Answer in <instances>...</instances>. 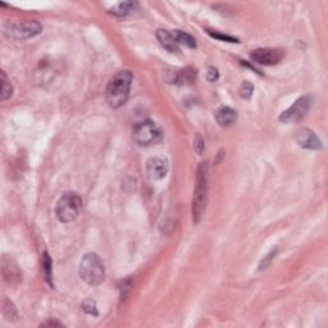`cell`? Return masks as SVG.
Wrapping results in <instances>:
<instances>
[{"instance_id":"6da1fadb","label":"cell","mask_w":328,"mask_h":328,"mask_svg":"<svg viewBox=\"0 0 328 328\" xmlns=\"http://www.w3.org/2000/svg\"><path fill=\"white\" fill-rule=\"evenodd\" d=\"M132 80L133 76L130 71H119L111 78L105 90V98L109 107L118 109L126 104L130 95Z\"/></svg>"},{"instance_id":"7a4b0ae2","label":"cell","mask_w":328,"mask_h":328,"mask_svg":"<svg viewBox=\"0 0 328 328\" xmlns=\"http://www.w3.org/2000/svg\"><path fill=\"white\" fill-rule=\"evenodd\" d=\"M208 203V164L200 163L196 171V185L193 199V219L194 223L202 221L207 209Z\"/></svg>"},{"instance_id":"3957f363","label":"cell","mask_w":328,"mask_h":328,"mask_svg":"<svg viewBox=\"0 0 328 328\" xmlns=\"http://www.w3.org/2000/svg\"><path fill=\"white\" fill-rule=\"evenodd\" d=\"M81 278L90 286H98L104 281L105 267L104 262L97 253H88L82 258L78 268Z\"/></svg>"},{"instance_id":"277c9868","label":"cell","mask_w":328,"mask_h":328,"mask_svg":"<svg viewBox=\"0 0 328 328\" xmlns=\"http://www.w3.org/2000/svg\"><path fill=\"white\" fill-rule=\"evenodd\" d=\"M82 210V199L76 193H64L56 205V215L62 223H71Z\"/></svg>"},{"instance_id":"5b68a950","label":"cell","mask_w":328,"mask_h":328,"mask_svg":"<svg viewBox=\"0 0 328 328\" xmlns=\"http://www.w3.org/2000/svg\"><path fill=\"white\" fill-rule=\"evenodd\" d=\"M163 138V132L155 122L145 121L136 126L133 131V141L140 147H149L160 143Z\"/></svg>"},{"instance_id":"8992f818","label":"cell","mask_w":328,"mask_h":328,"mask_svg":"<svg viewBox=\"0 0 328 328\" xmlns=\"http://www.w3.org/2000/svg\"><path fill=\"white\" fill-rule=\"evenodd\" d=\"M41 31L42 26L37 21H23L8 23L6 27V35L14 40H27L41 33Z\"/></svg>"},{"instance_id":"52a82bcc","label":"cell","mask_w":328,"mask_h":328,"mask_svg":"<svg viewBox=\"0 0 328 328\" xmlns=\"http://www.w3.org/2000/svg\"><path fill=\"white\" fill-rule=\"evenodd\" d=\"M310 107H312V98L301 97L281 114L279 121L284 123H295V122L301 121L306 116Z\"/></svg>"},{"instance_id":"ba28073f","label":"cell","mask_w":328,"mask_h":328,"mask_svg":"<svg viewBox=\"0 0 328 328\" xmlns=\"http://www.w3.org/2000/svg\"><path fill=\"white\" fill-rule=\"evenodd\" d=\"M284 56L285 54L281 49H273V48H260L250 53L251 61L262 66L278 64L284 59Z\"/></svg>"},{"instance_id":"9c48e42d","label":"cell","mask_w":328,"mask_h":328,"mask_svg":"<svg viewBox=\"0 0 328 328\" xmlns=\"http://www.w3.org/2000/svg\"><path fill=\"white\" fill-rule=\"evenodd\" d=\"M168 173V162L159 157L150 158L147 163V174L152 181H158Z\"/></svg>"},{"instance_id":"30bf717a","label":"cell","mask_w":328,"mask_h":328,"mask_svg":"<svg viewBox=\"0 0 328 328\" xmlns=\"http://www.w3.org/2000/svg\"><path fill=\"white\" fill-rule=\"evenodd\" d=\"M295 140L298 145H300L304 149L309 150H320L322 149V141L319 140L317 135L309 128H300L296 132Z\"/></svg>"},{"instance_id":"8fae6325","label":"cell","mask_w":328,"mask_h":328,"mask_svg":"<svg viewBox=\"0 0 328 328\" xmlns=\"http://www.w3.org/2000/svg\"><path fill=\"white\" fill-rule=\"evenodd\" d=\"M215 121L219 126L228 127L238 119V112L229 107H222L215 112Z\"/></svg>"},{"instance_id":"7c38bea8","label":"cell","mask_w":328,"mask_h":328,"mask_svg":"<svg viewBox=\"0 0 328 328\" xmlns=\"http://www.w3.org/2000/svg\"><path fill=\"white\" fill-rule=\"evenodd\" d=\"M157 39L159 40L160 45L166 50H168L169 53H178L179 48L178 44H177L176 39L173 37L171 32L166 30H158L157 32Z\"/></svg>"},{"instance_id":"4fadbf2b","label":"cell","mask_w":328,"mask_h":328,"mask_svg":"<svg viewBox=\"0 0 328 328\" xmlns=\"http://www.w3.org/2000/svg\"><path fill=\"white\" fill-rule=\"evenodd\" d=\"M136 7H137V4L133 3V2H123V3L116 4L109 12L116 17H126L132 13Z\"/></svg>"},{"instance_id":"5bb4252c","label":"cell","mask_w":328,"mask_h":328,"mask_svg":"<svg viewBox=\"0 0 328 328\" xmlns=\"http://www.w3.org/2000/svg\"><path fill=\"white\" fill-rule=\"evenodd\" d=\"M172 35H173V37L176 39L177 44L185 45V46L190 48V49H195L196 48V40L194 39L193 36L189 35V33L183 32V31L176 30L172 32Z\"/></svg>"},{"instance_id":"9a60e30c","label":"cell","mask_w":328,"mask_h":328,"mask_svg":"<svg viewBox=\"0 0 328 328\" xmlns=\"http://www.w3.org/2000/svg\"><path fill=\"white\" fill-rule=\"evenodd\" d=\"M13 95V85L9 81L8 76L6 75V72H2V92H0V99L2 102H6L9 98Z\"/></svg>"},{"instance_id":"2e32d148","label":"cell","mask_w":328,"mask_h":328,"mask_svg":"<svg viewBox=\"0 0 328 328\" xmlns=\"http://www.w3.org/2000/svg\"><path fill=\"white\" fill-rule=\"evenodd\" d=\"M41 265H42V270H44L45 278H46V281L49 282L50 285H53V282H52V277H53V262H52V259H50L49 254H48L46 251H45V253L42 254Z\"/></svg>"},{"instance_id":"e0dca14e","label":"cell","mask_w":328,"mask_h":328,"mask_svg":"<svg viewBox=\"0 0 328 328\" xmlns=\"http://www.w3.org/2000/svg\"><path fill=\"white\" fill-rule=\"evenodd\" d=\"M3 314L8 320L18 319V312H17L16 306L8 299H4L3 300Z\"/></svg>"},{"instance_id":"ac0fdd59","label":"cell","mask_w":328,"mask_h":328,"mask_svg":"<svg viewBox=\"0 0 328 328\" xmlns=\"http://www.w3.org/2000/svg\"><path fill=\"white\" fill-rule=\"evenodd\" d=\"M253 90H254L253 85H251L249 81H245L240 87L241 98H243V99H250L251 94H253Z\"/></svg>"},{"instance_id":"d6986e66","label":"cell","mask_w":328,"mask_h":328,"mask_svg":"<svg viewBox=\"0 0 328 328\" xmlns=\"http://www.w3.org/2000/svg\"><path fill=\"white\" fill-rule=\"evenodd\" d=\"M82 309H83V312H86V313H87V314L95 315V317H97V315H98L97 304H95L94 301H91V300L85 301V303L82 304Z\"/></svg>"},{"instance_id":"ffe728a7","label":"cell","mask_w":328,"mask_h":328,"mask_svg":"<svg viewBox=\"0 0 328 328\" xmlns=\"http://www.w3.org/2000/svg\"><path fill=\"white\" fill-rule=\"evenodd\" d=\"M208 33H209L212 37H214V39H218L221 40V41H227V42H239L238 39H235V37H232V36H228V35H222V33L219 32H213V31H208Z\"/></svg>"},{"instance_id":"44dd1931","label":"cell","mask_w":328,"mask_h":328,"mask_svg":"<svg viewBox=\"0 0 328 328\" xmlns=\"http://www.w3.org/2000/svg\"><path fill=\"white\" fill-rule=\"evenodd\" d=\"M276 254H277V250H273L272 253L268 254L267 258H264V259H263V262L260 263V268H259V269H265V268L269 267L270 262H272L273 258H274V255H276Z\"/></svg>"},{"instance_id":"7402d4cb","label":"cell","mask_w":328,"mask_h":328,"mask_svg":"<svg viewBox=\"0 0 328 328\" xmlns=\"http://www.w3.org/2000/svg\"><path fill=\"white\" fill-rule=\"evenodd\" d=\"M208 80L210 81V82H214L215 80H218V69L214 68V67H210L209 69H208Z\"/></svg>"},{"instance_id":"603a6c76","label":"cell","mask_w":328,"mask_h":328,"mask_svg":"<svg viewBox=\"0 0 328 328\" xmlns=\"http://www.w3.org/2000/svg\"><path fill=\"white\" fill-rule=\"evenodd\" d=\"M195 150L199 153V154H202L203 150H204V141H203L202 136H198L195 140Z\"/></svg>"},{"instance_id":"cb8c5ba5","label":"cell","mask_w":328,"mask_h":328,"mask_svg":"<svg viewBox=\"0 0 328 328\" xmlns=\"http://www.w3.org/2000/svg\"><path fill=\"white\" fill-rule=\"evenodd\" d=\"M41 325H58V327H61L62 323H58V322H52V320H49V322L42 323Z\"/></svg>"}]
</instances>
